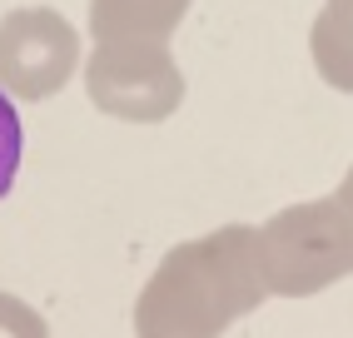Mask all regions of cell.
<instances>
[{
  "instance_id": "6da1fadb",
  "label": "cell",
  "mask_w": 353,
  "mask_h": 338,
  "mask_svg": "<svg viewBox=\"0 0 353 338\" xmlns=\"http://www.w3.org/2000/svg\"><path fill=\"white\" fill-rule=\"evenodd\" d=\"M269 299L254 224H224L204 239H184L159 259L134 304L139 338H219L229 324Z\"/></svg>"
},
{
  "instance_id": "7a4b0ae2",
  "label": "cell",
  "mask_w": 353,
  "mask_h": 338,
  "mask_svg": "<svg viewBox=\"0 0 353 338\" xmlns=\"http://www.w3.org/2000/svg\"><path fill=\"white\" fill-rule=\"evenodd\" d=\"M259 259H264L269 294L309 299L319 288L353 274V224L343 204L328 195L314 204H289L269 224H259Z\"/></svg>"
},
{
  "instance_id": "3957f363",
  "label": "cell",
  "mask_w": 353,
  "mask_h": 338,
  "mask_svg": "<svg viewBox=\"0 0 353 338\" xmlns=\"http://www.w3.org/2000/svg\"><path fill=\"white\" fill-rule=\"evenodd\" d=\"M85 95L110 119L159 125L184 100V75L170 40H95L85 60Z\"/></svg>"
},
{
  "instance_id": "277c9868",
  "label": "cell",
  "mask_w": 353,
  "mask_h": 338,
  "mask_svg": "<svg viewBox=\"0 0 353 338\" xmlns=\"http://www.w3.org/2000/svg\"><path fill=\"white\" fill-rule=\"evenodd\" d=\"M80 70V35L50 6H20L0 20V90L10 100H50Z\"/></svg>"
},
{
  "instance_id": "5b68a950",
  "label": "cell",
  "mask_w": 353,
  "mask_h": 338,
  "mask_svg": "<svg viewBox=\"0 0 353 338\" xmlns=\"http://www.w3.org/2000/svg\"><path fill=\"white\" fill-rule=\"evenodd\" d=\"M190 0H90V40H170Z\"/></svg>"
},
{
  "instance_id": "8992f818",
  "label": "cell",
  "mask_w": 353,
  "mask_h": 338,
  "mask_svg": "<svg viewBox=\"0 0 353 338\" xmlns=\"http://www.w3.org/2000/svg\"><path fill=\"white\" fill-rule=\"evenodd\" d=\"M309 55H314L319 75L328 85L353 95V10L348 6L328 0V6L319 10L314 30H309Z\"/></svg>"
},
{
  "instance_id": "52a82bcc",
  "label": "cell",
  "mask_w": 353,
  "mask_h": 338,
  "mask_svg": "<svg viewBox=\"0 0 353 338\" xmlns=\"http://www.w3.org/2000/svg\"><path fill=\"white\" fill-rule=\"evenodd\" d=\"M15 169H20V115L10 105V95L0 90V199L10 195Z\"/></svg>"
},
{
  "instance_id": "ba28073f",
  "label": "cell",
  "mask_w": 353,
  "mask_h": 338,
  "mask_svg": "<svg viewBox=\"0 0 353 338\" xmlns=\"http://www.w3.org/2000/svg\"><path fill=\"white\" fill-rule=\"evenodd\" d=\"M0 338H50V328L26 299L0 294Z\"/></svg>"
},
{
  "instance_id": "9c48e42d",
  "label": "cell",
  "mask_w": 353,
  "mask_h": 338,
  "mask_svg": "<svg viewBox=\"0 0 353 338\" xmlns=\"http://www.w3.org/2000/svg\"><path fill=\"white\" fill-rule=\"evenodd\" d=\"M334 199L343 204V214H348V224H353V169H348V175H343V184L334 189Z\"/></svg>"
},
{
  "instance_id": "30bf717a",
  "label": "cell",
  "mask_w": 353,
  "mask_h": 338,
  "mask_svg": "<svg viewBox=\"0 0 353 338\" xmlns=\"http://www.w3.org/2000/svg\"><path fill=\"white\" fill-rule=\"evenodd\" d=\"M339 6H348V10H353V0H339Z\"/></svg>"
}]
</instances>
